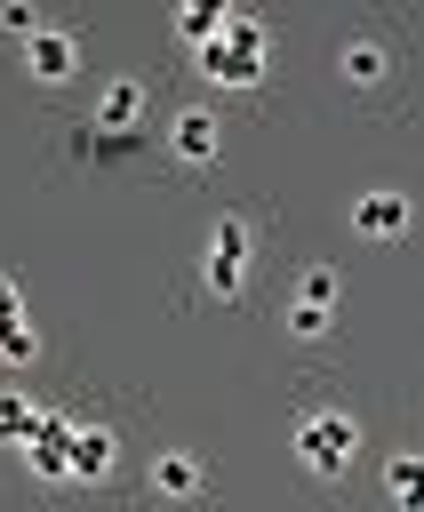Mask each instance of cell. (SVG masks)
<instances>
[{
	"label": "cell",
	"mask_w": 424,
	"mask_h": 512,
	"mask_svg": "<svg viewBox=\"0 0 424 512\" xmlns=\"http://www.w3.org/2000/svg\"><path fill=\"white\" fill-rule=\"evenodd\" d=\"M200 72H208L216 88H256V80L272 72V32H264L248 8H224L216 40L200 48Z\"/></svg>",
	"instance_id": "cell-1"
},
{
	"label": "cell",
	"mask_w": 424,
	"mask_h": 512,
	"mask_svg": "<svg viewBox=\"0 0 424 512\" xmlns=\"http://www.w3.org/2000/svg\"><path fill=\"white\" fill-rule=\"evenodd\" d=\"M352 448H360V424H352L344 408H312V416L296 424V464H304L312 480H336V472L352 464Z\"/></svg>",
	"instance_id": "cell-2"
},
{
	"label": "cell",
	"mask_w": 424,
	"mask_h": 512,
	"mask_svg": "<svg viewBox=\"0 0 424 512\" xmlns=\"http://www.w3.org/2000/svg\"><path fill=\"white\" fill-rule=\"evenodd\" d=\"M240 280H248V216H216V232H208V296L232 304Z\"/></svg>",
	"instance_id": "cell-3"
},
{
	"label": "cell",
	"mask_w": 424,
	"mask_h": 512,
	"mask_svg": "<svg viewBox=\"0 0 424 512\" xmlns=\"http://www.w3.org/2000/svg\"><path fill=\"white\" fill-rule=\"evenodd\" d=\"M24 64H32V80H72V72H80V40L40 24V32L24 40Z\"/></svg>",
	"instance_id": "cell-4"
},
{
	"label": "cell",
	"mask_w": 424,
	"mask_h": 512,
	"mask_svg": "<svg viewBox=\"0 0 424 512\" xmlns=\"http://www.w3.org/2000/svg\"><path fill=\"white\" fill-rule=\"evenodd\" d=\"M168 152H176L184 168H208V160H216V112H200V104L176 112V120H168Z\"/></svg>",
	"instance_id": "cell-5"
},
{
	"label": "cell",
	"mask_w": 424,
	"mask_h": 512,
	"mask_svg": "<svg viewBox=\"0 0 424 512\" xmlns=\"http://www.w3.org/2000/svg\"><path fill=\"white\" fill-rule=\"evenodd\" d=\"M64 448H72V416H40V424L24 432V464H32L40 480H64Z\"/></svg>",
	"instance_id": "cell-6"
},
{
	"label": "cell",
	"mask_w": 424,
	"mask_h": 512,
	"mask_svg": "<svg viewBox=\"0 0 424 512\" xmlns=\"http://www.w3.org/2000/svg\"><path fill=\"white\" fill-rule=\"evenodd\" d=\"M112 432L104 424H72V448H64V480H104L112 472Z\"/></svg>",
	"instance_id": "cell-7"
},
{
	"label": "cell",
	"mask_w": 424,
	"mask_h": 512,
	"mask_svg": "<svg viewBox=\"0 0 424 512\" xmlns=\"http://www.w3.org/2000/svg\"><path fill=\"white\" fill-rule=\"evenodd\" d=\"M208 488V464L200 456H184V448H168L160 464H152V496H168V504H184V496H200Z\"/></svg>",
	"instance_id": "cell-8"
},
{
	"label": "cell",
	"mask_w": 424,
	"mask_h": 512,
	"mask_svg": "<svg viewBox=\"0 0 424 512\" xmlns=\"http://www.w3.org/2000/svg\"><path fill=\"white\" fill-rule=\"evenodd\" d=\"M352 224H360L368 240H400V232H408V200H400V192H360Z\"/></svg>",
	"instance_id": "cell-9"
},
{
	"label": "cell",
	"mask_w": 424,
	"mask_h": 512,
	"mask_svg": "<svg viewBox=\"0 0 424 512\" xmlns=\"http://www.w3.org/2000/svg\"><path fill=\"white\" fill-rule=\"evenodd\" d=\"M136 120H144V80H112V88L96 96V128L120 136V128H136Z\"/></svg>",
	"instance_id": "cell-10"
},
{
	"label": "cell",
	"mask_w": 424,
	"mask_h": 512,
	"mask_svg": "<svg viewBox=\"0 0 424 512\" xmlns=\"http://www.w3.org/2000/svg\"><path fill=\"white\" fill-rule=\"evenodd\" d=\"M392 72V56H384V40H352L344 48V80H360V88H376Z\"/></svg>",
	"instance_id": "cell-11"
},
{
	"label": "cell",
	"mask_w": 424,
	"mask_h": 512,
	"mask_svg": "<svg viewBox=\"0 0 424 512\" xmlns=\"http://www.w3.org/2000/svg\"><path fill=\"white\" fill-rule=\"evenodd\" d=\"M296 304H320V312H336V304H344V272H336V264H312V272L296 280Z\"/></svg>",
	"instance_id": "cell-12"
},
{
	"label": "cell",
	"mask_w": 424,
	"mask_h": 512,
	"mask_svg": "<svg viewBox=\"0 0 424 512\" xmlns=\"http://www.w3.org/2000/svg\"><path fill=\"white\" fill-rule=\"evenodd\" d=\"M216 24H224V8H200V0H192V8H176V40H184L192 56L216 40Z\"/></svg>",
	"instance_id": "cell-13"
},
{
	"label": "cell",
	"mask_w": 424,
	"mask_h": 512,
	"mask_svg": "<svg viewBox=\"0 0 424 512\" xmlns=\"http://www.w3.org/2000/svg\"><path fill=\"white\" fill-rule=\"evenodd\" d=\"M32 424H40V408H32L24 392H0V440H8V448H24V432H32Z\"/></svg>",
	"instance_id": "cell-14"
},
{
	"label": "cell",
	"mask_w": 424,
	"mask_h": 512,
	"mask_svg": "<svg viewBox=\"0 0 424 512\" xmlns=\"http://www.w3.org/2000/svg\"><path fill=\"white\" fill-rule=\"evenodd\" d=\"M0 360H8V368H32V360H40V336H32L24 320H0Z\"/></svg>",
	"instance_id": "cell-15"
},
{
	"label": "cell",
	"mask_w": 424,
	"mask_h": 512,
	"mask_svg": "<svg viewBox=\"0 0 424 512\" xmlns=\"http://www.w3.org/2000/svg\"><path fill=\"white\" fill-rule=\"evenodd\" d=\"M288 328H296L304 344H320V336L336 328V312H320V304H288Z\"/></svg>",
	"instance_id": "cell-16"
},
{
	"label": "cell",
	"mask_w": 424,
	"mask_h": 512,
	"mask_svg": "<svg viewBox=\"0 0 424 512\" xmlns=\"http://www.w3.org/2000/svg\"><path fill=\"white\" fill-rule=\"evenodd\" d=\"M384 496H392V504L416 496V456H392V464H384Z\"/></svg>",
	"instance_id": "cell-17"
},
{
	"label": "cell",
	"mask_w": 424,
	"mask_h": 512,
	"mask_svg": "<svg viewBox=\"0 0 424 512\" xmlns=\"http://www.w3.org/2000/svg\"><path fill=\"white\" fill-rule=\"evenodd\" d=\"M0 32H16V40H32V32H40V16H32V8H16V0H8V8H0Z\"/></svg>",
	"instance_id": "cell-18"
},
{
	"label": "cell",
	"mask_w": 424,
	"mask_h": 512,
	"mask_svg": "<svg viewBox=\"0 0 424 512\" xmlns=\"http://www.w3.org/2000/svg\"><path fill=\"white\" fill-rule=\"evenodd\" d=\"M0 320H24V296H16V280H0Z\"/></svg>",
	"instance_id": "cell-19"
}]
</instances>
